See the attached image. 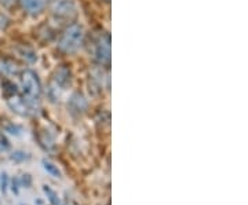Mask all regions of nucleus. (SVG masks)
<instances>
[{"mask_svg":"<svg viewBox=\"0 0 248 205\" xmlns=\"http://www.w3.org/2000/svg\"><path fill=\"white\" fill-rule=\"evenodd\" d=\"M83 43H84V30L80 25L73 24L63 30L58 42V48L65 54H75L76 51H79Z\"/></svg>","mask_w":248,"mask_h":205,"instance_id":"nucleus-1","label":"nucleus"},{"mask_svg":"<svg viewBox=\"0 0 248 205\" xmlns=\"http://www.w3.org/2000/svg\"><path fill=\"white\" fill-rule=\"evenodd\" d=\"M21 89L24 92V97L31 99V101H36L40 97V92H42L40 81H39L37 76L32 71L22 72V76H21Z\"/></svg>","mask_w":248,"mask_h":205,"instance_id":"nucleus-2","label":"nucleus"},{"mask_svg":"<svg viewBox=\"0 0 248 205\" xmlns=\"http://www.w3.org/2000/svg\"><path fill=\"white\" fill-rule=\"evenodd\" d=\"M76 3L75 0H55L53 4V13L57 18L68 19L76 14Z\"/></svg>","mask_w":248,"mask_h":205,"instance_id":"nucleus-3","label":"nucleus"},{"mask_svg":"<svg viewBox=\"0 0 248 205\" xmlns=\"http://www.w3.org/2000/svg\"><path fill=\"white\" fill-rule=\"evenodd\" d=\"M94 58L99 63H108L110 61V40L109 36H101L94 48Z\"/></svg>","mask_w":248,"mask_h":205,"instance_id":"nucleus-4","label":"nucleus"},{"mask_svg":"<svg viewBox=\"0 0 248 205\" xmlns=\"http://www.w3.org/2000/svg\"><path fill=\"white\" fill-rule=\"evenodd\" d=\"M47 3H48V0H19L22 10L31 15H37L42 11H45Z\"/></svg>","mask_w":248,"mask_h":205,"instance_id":"nucleus-5","label":"nucleus"},{"mask_svg":"<svg viewBox=\"0 0 248 205\" xmlns=\"http://www.w3.org/2000/svg\"><path fill=\"white\" fill-rule=\"evenodd\" d=\"M43 165H45V170L50 174V175H53V176H60L61 175V172H60V170L54 165V164H51V162H48V161H43Z\"/></svg>","mask_w":248,"mask_h":205,"instance_id":"nucleus-6","label":"nucleus"},{"mask_svg":"<svg viewBox=\"0 0 248 205\" xmlns=\"http://www.w3.org/2000/svg\"><path fill=\"white\" fill-rule=\"evenodd\" d=\"M45 193L48 196V200H50V203H51V204L58 205V203H60V201H58V197H57V194H55V193H54L53 190L48 188V186H45Z\"/></svg>","mask_w":248,"mask_h":205,"instance_id":"nucleus-7","label":"nucleus"}]
</instances>
